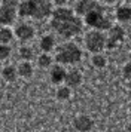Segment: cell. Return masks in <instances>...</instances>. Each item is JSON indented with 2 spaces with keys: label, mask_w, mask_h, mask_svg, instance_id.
<instances>
[{
  "label": "cell",
  "mask_w": 131,
  "mask_h": 132,
  "mask_svg": "<svg viewBox=\"0 0 131 132\" xmlns=\"http://www.w3.org/2000/svg\"><path fill=\"white\" fill-rule=\"evenodd\" d=\"M51 27L63 39H73L82 33L83 21L67 6H57L51 13Z\"/></svg>",
  "instance_id": "1"
},
{
  "label": "cell",
  "mask_w": 131,
  "mask_h": 132,
  "mask_svg": "<svg viewBox=\"0 0 131 132\" xmlns=\"http://www.w3.org/2000/svg\"><path fill=\"white\" fill-rule=\"evenodd\" d=\"M18 15L23 18L45 19L54 11L52 0H21L17 7Z\"/></svg>",
  "instance_id": "2"
},
{
  "label": "cell",
  "mask_w": 131,
  "mask_h": 132,
  "mask_svg": "<svg viewBox=\"0 0 131 132\" xmlns=\"http://www.w3.org/2000/svg\"><path fill=\"white\" fill-rule=\"evenodd\" d=\"M82 60V49L73 42L63 43L55 54V61L63 65H75Z\"/></svg>",
  "instance_id": "3"
},
{
  "label": "cell",
  "mask_w": 131,
  "mask_h": 132,
  "mask_svg": "<svg viewBox=\"0 0 131 132\" xmlns=\"http://www.w3.org/2000/svg\"><path fill=\"white\" fill-rule=\"evenodd\" d=\"M83 24L100 31H109V28L113 25L110 18L106 16L103 6L95 7L92 11H89L86 15H83Z\"/></svg>",
  "instance_id": "4"
},
{
  "label": "cell",
  "mask_w": 131,
  "mask_h": 132,
  "mask_svg": "<svg viewBox=\"0 0 131 132\" xmlns=\"http://www.w3.org/2000/svg\"><path fill=\"white\" fill-rule=\"evenodd\" d=\"M83 43H85L86 51L92 52V54H97V52H101L106 48V36L100 30H91L85 34Z\"/></svg>",
  "instance_id": "5"
},
{
  "label": "cell",
  "mask_w": 131,
  "mask_h": 132,
  "mask_svg": "<svg viewBox=\"0 0 131 132\" xmlns=\"http://www.w3.org/2000/svg\"><path fill=\"white\" fill-rule=\"evenodd\" d=\"M125 40V30L121 25H112L109 28V34L106 36V48L118 49Z\"/></svg>",
  "instance_id": "6"
},
{
  "label": "cell",
  "mask_w": 131,
  "mask_h": 132,
  "mask_svg": "<svg viewBox=\"0 0 131 132\" xmlns=\"http://www.w3.org/2000/svg\"><path fill=\"white\" fill-rule=\"evenodd\" d=\"M13 34L17 37L18 40H21V42H30V40H33L36 36V30L33 25L30 24H18L15 27V30H13Z\"/></svg>",
  "instance_id": "7"
},
{
  "label": "cell",
  "mask_w": 131,
  "mask_h": 132,
  "mask_svg": "<svg viewBox=\"0 0 131 132\" xmlns=\"http://www.w3.org/2000/svg\"><path fill=\"white\" fill-rule=\"evenodd\" d=\"M18 16L17 7L8 6V5H2L0 6V25H12L15 22Z\"/></svg>",
  "instance_id": "8"
},
{
  "label": "cell",
  "mask_w": 131,
  "mask_h": 132,
  "mask_svg": "<svg viewBox=\"0 0 131 132\" xmlns=\"http://www.w3.org/2000/svg\"><path fill=\"white\" fill-rule=\"evenodd\" d=\"M66 73H67V70L64 68L63 64H55V65H51V68H49V80H51V83H54V85L64 83Z\"/></svg>",
  "instance_id": "9"
},
{
  "label": "cell",
  "mask_w": 131,
  "mask_h": 132,
  "mask_svg": "<svg viewBox=\"0 0 131 132\" xmlns=\"http://www.w3.org/2000/svg\"><path fill=\"white\" fill-rule=\"evenodd\" d=\"M98 6H101V5L97 0H79L76 5H75V9H73V11L76 12V15L83 16V15H86L89 11H92V9H95V7H98Z\"/></svg>",
  "instance_id": "10"
},
{
  "label": "cell",
  "mask_w": 131,
  "mask_h": 132,
  "mask_svg": "<svg viewBox=\"0 0 131 132\" xmlns=\"http://www.w3.org/2000/svg\"><path fill=\"white\" fill-rule=\"evenodd\" d=\"M73 126L79 132H88L94 128V120L86 114H82V116H77L76 119L73 120Z\"/></svg>",
  "instance_id": "11"
},
{
  "label": "cell",
  "mask_w": 131,
  "mask_h": 132,
  "mask_svg": "<svg viewBox=\"0 0 131 132\" xmlns=\"http://www.w3.org/2000/svg\"><path fill=\"white\" fill-rule=\"evenodd\" d=\"M83 82V76L79 70H70L66 73V79H64V85L70 86V88H77L81 86Z\"/></svg>",
  "instance_id": "12"
},
{
  "label": "cell",
  "mask_w": 131,
  "mask_h": 132,
  "mask_svg": "<svg viewBox=\"0 0 131 132\" xmlns=\"http://www.w3.org/2000/svg\"><path fill=\"white\" fill-rule=\"evenodd\" d=\"M17 70H18V76L23 79H30L33 76V73H34V68L31 65V62L30 61H24V60L18 64Z\"/></svg>",
  "instance_id": "13"
},
{
  "label": "cell",
  "mask_w": 131,
  "mask_h": 132,
  "mask_svg": "<svg viewBox=\"0 0 131 132\" xmlns=\"http://www.w3.org/2000/svg\"><path fill=\"white\" fill-rule=\"evenodd\" d=\"M115 16L119 22H128L131 21V6L128 5H121V6L116 7V12H115Z\"/></svg>",
  "instance_id": "14"
},
{
  "label": "cell",
  "mask_w": 131,
  "mask_h": 132,
  "mask_svg": "<svg viewBox=\"0 0 131 132\" xmlns=\"http://www.w3.org/2000/svg\"><path fill=\"white\" fill-rule=\"evenodd\" d=\"M39 48H40L42 52H51L54 51L55 48V37L52 34H45V36H42L40 42H39Z\"/></svg>",
  "instance_id": "15"
},
{
  "label": "cell",
  "mask_w": 131,
  "mask_h": 132,
  "mask_svg": "<svg viewBox=\"0 0 131 132\" xmlns=\"http://www.w3.org/2000/svg\"><path fill=\"white\" fill-rule=\"evenodd\" d=\"M2 77H3V80H5V82H8V83L15 82V80L18 79V70H17V67H13V65L3 67V70H2Z\"/></svg>",
  "instance_id": "16"
},
{
  "label": "cell",
  "mask_w": 131,
  "mask_h": 132,
  "mask_svg": "<svg viewBox=\"0 0 131 132\" xmlns=\"http://www.w3.org/2000/svg\"><path fill=\"white\" fill-rule=\"evenodd\" d=\"M13 31L8 27V25H2L0 27V43H6V45H9V43L13 40Z\"/></svg>",
  "instance_id": "17"
},
{
  "label": "cell",
  "mask_w": 131,
  "mask_h": 132,
  "mask_svg": "<svg viewBox=\"0 0 131 132\" xmlns=\"http://www.w3.org/2000/svg\"><path fill=\"white\" fill-rule=\"evenodd\" d=\"M91 64L94 68H104L107 64V60L106 56L101 54V52H97V54L92 55V58H91Z\"/></svg>",
  "instance_id": "18"
},
{
  "label": "cell",
  "mask_w": 131,
  "mask_h": 132,
  "mask_svg": "<svg viewBox=\"0 0 131 132\" xmlns=\"http://www.w3.org/2000/svg\"><path fill=\"white\" fill-rule=\"evenodd\" d=\"M37 64H39L40 68H51V65H52V56H51V54L42 52L37 56Z\"/></svg>",
  "instance_id": "19"
},
{
  "label": "cell",
  "mask_w": 131,
  "mask_h": 132,
  "mask_svg": "<svg viewBox=\"0 0 131 132\" xmlns=\"http://www.w3.org/2000/svg\"><path fill=\"white\" fill-rule=\"evenodd\" d=\"M55 96H57V100L60 101H66V100H69L71 96V88L70 86H67V85H63V86H60L57 92H55Z\"/></svg>",
  "instance_id": "20"
},
{
  "label": "cell",
  "mask_w": 131,
  "mask_h": 132,
  "mask_svg": "<svg viewBox=\"0 0 131 132\" xmlns=\"http://www.w3.org/2000/svg\"><path fill=\"white\" fill-rule=\"evenodd\" d=\"M18 54H19V58L24 60V61H31L33 60V56H34L33 49L30 48V46H21L19 51H18Z\"/></svg>",
  "instance_id": "21"
},
{
  "label": "cell",
  "mask_w": 131,
  "mask_h": 132,
  "mask_svg": "<svg viewBox=\"0 0 131 132\" xmlns=\"http://www.w3.org/2000/svg\"><path fill=\"white\" fill-rule=\"evenodd\" d=\"M11 52H12V49H11L9 45H6V43H0V61L8 60V58L11 56Z\"/></svg>",
  "instance_id": "22"
},
{
  "label": "cell",
  "mask_w": 131,
  "mask_h": 132,
  "mask_svg": "<svg viewBox=\"0 0 131 132\" xmlns=\"http://www.w3.org/2000/svg\"><path fill=\"white\" fill-rule=\"evenodd\" d=\"M122 73H124V77H125V79L131 80V62L125 64V67H124V70H122Z\"/></svg>",
  "instance_id": "23"
},
{
  "label": "cell",
  "mask_w": 131,
  "mask_h": 132,
  "mask_svg": "<svg viewBox=\"0 0 131 132\" xmlns=\"http://www.w3.org/2000/svg\"><path fill=\"white\" fill-rule=\"evenodd\" d=\"M19 3H21V0H2V5H8L12 7H18Z\"/></svg>",
  "instance_id": "24"
},
{
  "label": "cell",
  "mask_w": 131,
  "mask_h": 132,
  "mask_svg": "<svg viewBox=\"0 0 131 132\" xmlns=\"http://www.w3.org/2000/svg\"><path fill=\"white\" fill-rule=\"evenodd\" d=\"M69 0H52V3H55L57 6H63V5H66Z\"/></svg>",
  "instance_id": "25"
},
{
  "label": "cell",
  "mask_w": 131,
  "mask_h": 132,
  "mask_svg": "<svg viewBox=\"0 0 131 132\" xmlns=\"http://www.w3.org/2000/svg\"><path fill=\"white\" fill-rule=\"evenodd\" d=\"M103 2H104V3H113L115 0H103Z\"/></svg>",
  "instance_id": "26"
},
{
  "label": "cell",
  "mask_w": 131,
  "mask_h": 132,
  "mask_svg": "<svg viewBox=\"0 0 131 132\" xmlns=\"http://www.w3.org/2000/svg\"><path fill=\"white\" fill-rule=\"evenodd\" d=\"M128 110L131 111V101H130V104H128Z\"/></svg>",
  "instance_id": "27"
},
{
  "label": "cell",
  "mask_w": 131,
  "mask_h": 132,
  "mask_svg": "<svg viewBox=\"0 0 131 132\" xmlns=\"http://www.w3.org/2000/svg\"><path fill=\"white\" fill-rule=\"evenodd\" d=\"M127 131H131V125H130V126H127Z\"/></svg>",
  "instance_id": "28"
},
{
  "label": "cell",
  "mask_w": 131,
  "mask_h": 132,
  "mask_svg": "<svg viewBox=\"0 0 131 132\" xmlns=\"http://www.w3.org/2000/svg\"><path fill=\"white\" fill-rule=\"evenodd\" d=\"M130 43H131V34H130Z\"/></svg>",
  "instance_id": "29"
},
{
  "label": "cell",
  "mask_w": 131,
  "mask_h": 132,
  "mask_svg": "<svg viewBox=\"0 0 131 132\" xmlns=\"http://www.w3.org/2000/svg\"><path fill=\"white\" fill-rule=\"evenodd\" d=\"M128 2H130V3H131V0H128Z\"/></svg>",
  "instance_id": "30"
}]
</instances>
